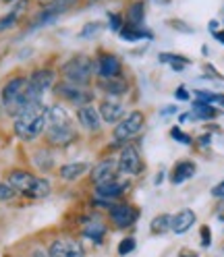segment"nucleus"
Wrapping results in <instances>:
<instances>
[{
    "label": "nucleus",
    "mask_w": 224,
    "mask_h": 257,
    "mask_svg": "<svg viewBox=\"0 0 224 257\" xmlns=\"http://www.w3.org/2000/svg\"><path fill=\"white\" fill-rule=\"evenodd\" d=\"M164 181V172H158V176H156V185H160Z\"/></svg>",
    "instance_id": "obj_39"
},
{
    "label": "nucleus",
    "mask_w": 224,
    "mask_h": 257,
    "mask_svg": "<svg viewBox=\"0 0 224 257\" xmlns=\"http://www.w3.org/2000/svg\"><path fill=\"white\" fill-rule=\"evenodd\" d=\"M158 58L162 60V62H170V67H172L174 71H183L185 64H189V58L179 56V54H160Z\"/></svg>",
    "instance_id": "obj_27"
},
{
    "label": "nucleus",
    "mask_w": 224,
    "mask_h": 257,
    "mask_svg": "<svg viewBox=\"0 0 224 257\" xmlns=\"http://www.w3.org/2000/svg\"><path fill=\"white\" fill-rule=\"evenodd\" d=\"M170 135H172L174 139H177V141L185 143V146H191V137H189L187 133H183L179 126H172V128H170Z\"/></svg>",
    "instance_id": "obj_30"
},
{
    "label": "nucleus",
    "mask_w": 224,
    "mask_h": 257,
    "mask_svg": "<svg viewBox=\"0 0 224 257\" xmlns=\"http://www.w3.org/2000/svg\"><path fill=\"white\" fill-rule=\"evenodd\" d=\"M93 69H95V64L89 56H83V54H79V56H73L69 58L65 64H62V77H65V81L73 83V85H87L91 81V75H93Z\"/></svg>",
    "instance_id": "obj_5"
},
{
    "label": "nucleus",
    "mask_w": 224,
    "mask_h": 257,
    "mask_svg": "<svg viewBox=\"0 0 224 257\" xmlns=\"http://www.w3.org/2000/svg\"><path fill=\"white\" fill-rule=\"evenodd\" d=\"M214 38H216L220 44H224V29H222V31H214Z\"/></svg>",
    "instance_id": "obj_37"
},
{
    "label": "nucleus",
    "mask_w": 224,
    "mask_h": 257,
    "mask_svg": "<svg viewBox=\"0 0 224 257\" xmlns=\"http://www.w3.org/2000/svg\"><path fill=\"white\" fill-rule=\"evenodd\" d=\"M137 210L133 205H127V203H123V205H112L110 207V218H112V222L117 224L119 228H125V226H131V224L137 220Z\"/></svg>",
    "instance_id": "obj_12"
},
{
    "label": "nucleus",
    "mask_w": 224,
    "mask_h": 257,
    "mask_svg": "<svg viewBox=\"0 0 224 257\" xmlns=\"http://www.w3.org/2000/svg\"><path fill=\"white\" fill-rule=\"evenodd\" d=\"M54 85V73L50 69H40L27 77V95L29 102H42V95Z\"/></svg>",
    "instance_id": "obj_6"
},
{
    "label": "nucleus",
    "mask_w": 224,
    "mask_h": 257,
    "mask_svg": "<svg viewBox=\"0 0 224 257\" xmlns=\"http://www.w3.org/2000/svg\"><path fill=\"white\" fill-rule=\"evenodd\" d=\"M98 75L102 77V79H106V77H119L121 75V62H119V58L117 56H112V54H102L100 58H98Z\"/></svg>",
    "instance_id": "obj_18"
},
{
    "label": "nucleus",
    "mask_w": 224,
    "mask_h": 257,
    "mask_svg": "<svg viewBox=\"0 0 224 257\" xmlns=\"http://www.w3.org/2000/svg\"><path fill=\"white\" fill-rule=\"evenodd\" d=\"M46 139L50 146H69L77 139V131L69 112L62 106L48 108V120H46Z\"/></svg>",
    "instance_id": "obj_2"
},
{
    "label": "nucleus",
    "mask_w": 224,
    "mask_h": 257,
    "mask_svg": "<svg viewBox=\"0 0 224 257\" xmlns=\"http://www.w3.org/2000/svg\"><path fill=\"white\" fill-rule=\"evenodd\" d=\"M104 232H106V226L100 222V220H91L85 224V228H83V234L91 240H95V243H100V240L104 238Z\"/></svg>",
    "instance_id": "obj_23"
},
{
    "label": "nucleus",
    "mask_w": 224,
    "mask_h": 257,
    "mask_svg": "<svg viewBox=\"0 0 224 257\" xmlns=\"http://www.w3.org/2000/svg\"><path fill=\"white\" fill-rule=\"evenodd\" d=\"M17 195V191H15L9 183H0V201H9Z\"/></svg>",
    "instance_id": "obj_29"
},
{
    "label": "nucleus",
    "mask_w": 224,
    "mask_h": 257,
    "mask_svg": "<svg viewBox=\"0 0 224 257\" xmlns=\"http://www.w3.org/2000/svg\"><path fill=\"white\" fill-rule=\"evenodd\" d=\"M207 143H210V135H203L201 137V146H207Z\"/></svg>",
    "instance_id": "obj_40"
},
{
    "label": "nucleus",
    "mask_w": 224,
    "mask_h": 257,
    "mask_svg": "<svg viewBox=\"0 0 224 257\" xmlns=\"http://www.w3.org/2000/svg\"><path fill=\"white\" fill-rule=\"evenodd\" d=\"M98 87L108 95H125L127 91H129V83H127L121 75L119 77H106V79L100 77Z\"/></svg>",
    "instance_id": "obj_15"
},
{
    "label": "nucleus",
    "mask_w": 224,
    "mask_h": 257,
    "mask_svg": "<svg viewBox=\"0 0 224 257\" xmlns=\"http://www.w3.org/2000/svg\"><path fill=\"white\" fill-rule=\"evenodd\" d=\"M135 249V238L133 236H127V238H123L121 240V245H119V255H129L131 251Z\"/></svg>",
    "instance_id": "obj_28"
},
{
    "label": "nucleus",
    "mask_w": 224,
    "mask_h": 257,
    "mask_svg": "<svg viewBox=\"0 0 224 257\" xmlns=\"http://www.w3.org/2000/svg\"><path fill=\"white\" fill-rule=\"evenodd\" d=\"M218 114V110L216 108H212L210 104H205V102H195L193 104V110H191V118H203V120H207V118H214Z\"/></svg>",
    "instance_id": "obj_24"
},
{
    "label": "nucleus",
    "mask_w": 224,
    "mask_h": 257,
    "mask_svg": "<svg viewBox=\"0 0 224 257\" xmlns=\"http://www.w3.org/2000/svg\"><path fill=\"white\" fill-rule=\"evenodd\" d=\"M87 164L85 162H73V164H65L60 168V179L62 181H77L79 176H83L87 172Z\"/></svg>",
    "instance_id": "obj_20"
},
{
    "label": "nucleus",
    "mask_w": 224,
    "mask_h": 257,
    "mask_svg": "<svg viewBox=\"0 0 224 257\" xmlns=\"http://www.w3.org/2000/svg\"><path fill=\"white\" fill-rule=\"evenodd\" d=\"M212 195H214V197H218V199H222V197H224V181H222V183H218V185L212 189Z\"/></svg>",
    "instance_id": "obj_34"
},
{
    "label": "nucleus",
    "mask_w": 224,
    "mask_h": 257,
    "mask_svg": "<svg viewBox=\"0 0 224 257\" xmlns=\"http://www.w3.org/2000/svg\"><path fill=\"white\" fill-rule=\"evenodd\" d=\"M54 89H56V93L60 95V98H65L67 102H71V104H75V106H85V104H89V100H91V93H89V91H85L81 85H73V83H69V81L58 83Z\"/></svg>",
    "instance_id": "obj_10"
},
{
    "label": "nucleus",
    "mask_w": 224,
    "mask_h": 257,
    "mask_svg": "<svg viewBox=\"0 0 224 257\" xmlns=\"http://www.w3.org/2000/svg\"><path fill=\"white\" fill-rule=\"evenodd\" d=\"M42 3H52V0H42Z\"/></svg>",
    "instance_id": "obj_42"
},
{
    "label": "nucleus",
    "mask_w": 224,
    "mask_h": 257,
    "mask_svg": "<svg viewBox=\"0 0 224 257\" xmlns=\"http://www.w3.org/2000/svg\"><path fill=\"white\" fill-rule=\"evenodd\" d=\"M77 120L83 128L87 131H100L102 126V116L98 108H93L91 104H85V106H79L77 108Z\"/></svg>",
    "instance_id": "obj_11"
},
{
    "label": "nucleus",
    "mask_w": 224,
    "mask_h": 257,
    "mask_svg": "<svg viewBox=\"0 0 224 257\" xmlns=\"http://www.w3.org/2000/svg\"><path fill=\"white\" fill-rule=\"evenodd\" d=\"M174 98H177V100H189V93H187V89L185 87H179L177 91H174Z\"/></svg>",
    "instance_id": "obj_35"
},
{
    "label": "nucleus",
    "mask_w": 224,
    "mask_h": 257,
    "mask_svg": "<svg viewBox=\"0 0 224 257\" xmlns=\"http://www.w3.org/2000/svg\"><path fill=\"white\" fill-rule=\"evenodd\" d=\"M0 110H3V100H0Z\"/></svg>",
    "instance_id": "obj_44"
},
{
    "label": "nucleus",
    "mask_w": 224,
    "mask_h": 257,
    "mask_svg": "<svg viewBox=\"0 0 224 257\" xmlns=\"http://www.w3.org/2000/svg\"><path fill=\"white\" fill-rule=\"evenodd\" d=\"M121 38L125 40V42H139V40H143V38H150V34L148 31H143L141 27H129V25H125L121 31Z\"/></svg>",
    "instance_id": "obj_25"
},
{
    "label": "nucleus",
    "mask_w": 224,
    "mask_h": 257,
    "mask_svg": "<svg viewBox=\"0 0 224 257\" xmlns=\"http://www.w3.org/2000/svg\"><path fill=\"white\" fill-rule=\"evenodd\" d=\"M98 112H100V116H102L104 122L112 124V122H119V120L123 118L125 108H123V104L117 102V100H104V102L100 104Z\"/></svg>",
    "instance_id": "obj_14"
},
{
    "label": "nucleus",
    "mask_w": 224,
    "mask_h": 257,
    "mask_svg": "<svg viewBox=\"0 0 224 257\" xmlns=\"http://www.w3.org/2000/svg\"><path fill=\"white\" fill-rule=\"evenodd\" d=\"M125 189H127V183H125V181L112 179V181H108V183L98 185V189H95V197L102 199V201H112V199L121 197L123 193H125Z\"/></svg>",
    "instance_id": "obj_13"
},
{
    "label": "nucleus",
    "mask_w": 224,
    "mask_h": 257,
    "mask_svg": "<svg viewBox=\"0 0 224 257\" xmlns=\"http://www.w3.org/2000/svg\"><path fill=\"white\" fill-rule=\"evenodd\" d=\"M115 172H117V162L112 160H102L100 164H95L93 170H91V181L95 185H102V183H108L115 179Z\"/></svg>",
    "instance_id": "obj_16"
},
{
    "label": "nucleus",
    "mask_w": 224,
    "mask_h": 257,
    "mask_svg": "<svg viewBox=\"0 0 224 257\" xmlns=\"http://www.w3.org/2000/svg\"><path fill=\"white\" fill-rule=\"evenodd\" d=\"M95 31H100V23H87V27L81 31V36L85 38V36H91V34H95Z\"/></svg>",
    "instance_id": "obj_33"
},
{
    "label": "nucleus",
    "mask_w": 224,
    "mask_h": 257,
    "mask_svg": "<svg viewBox=\"0 0 224 257\" xmlns=\"http://www.w3.org/2000/svg\"><path fill=\"white\" fill-rule=\"evenodd\" d=\"M27 7V0H21V3L15 7L11 13H7L3 19H0V31H7V29H11L15 23H17V19H19V15L23 13V9Z\"/></svg>",
    "instance_id": "obj_22"
},
{
    "label": "nucleus",
    "mask_w": 224,
    "mask_h": 257,
    "mask_svg": "<svg viewBox=\"0 0 224 257\" xmlns=\"http://www.w3.org/2000/svg\"><path fill=\"white\" fill-rule=\"evenodd\" d=\"M143 19H146V5L133 3L127 11V23H129V27H141Z\"/></svg>",
    "instance_id": "obj_21"
},
{
    "label": "nucleus",
    "mask_w": 224,
    "mask_h": 257,
    "mask_svg": "<svg viewBox=\"0 0 224 257\" xmlns=\"http://www.w3.org/2000/svg\"><path fill=\"white\" fill-rule=\"evenodd\" d=\"M210 243H212V234H210V228H207V226H203V228H201V245H203V247H210Z\"/></svg>",
    "instance_id": "obj_32"
},
{
    "label": "nucleus",
    "mask_w": 224,
    "mask_h": 257,
    "mask_svg": "<svg viewBox=\"0 0 224 257\" xmlns=\"http://www.w3.org/2000/svg\"><path fill=\"white\" fill-rule=\"evenodd\" d=\"M193 224H195V212L193 210H181L179 214H174L170 218V230L177 232V234H183L193 226Z\"/></svg>",
    "instance_id": "obj_17"
},
{
    "label": "nucleus",
    "mask_w": 224,
    "mask_h": 257,
    "mask_svg": "<svg viewBox=\"0 0 224 257\" xmlns=\"http://www.w3.org/2000/svg\"><path fill=\"white\" fill-rule=\"evenodd\" d=\"M3 3H13V0H3Z\"/></svg>",
    "instance_id": "obj_43"
},
{
    "label": "nucleus",
    "mask_w": 224,
    "mask_h": 257,
    "mask_svg": "<svg viewBox=\"0 0 224 257\" xmlns=\"http://www.w3.org/2000/svg\"><path fill=\"white\" fill-rule=\"evenodd\" d=\"M143 168L141 164V158H139V152L135 146H127L123 148L121 156H119V162H117V170L125 176H135L139 174Z\"/></svg>",
    "instance_id": "obj_8"
},
{
    "label": "nucleus",
    "mask_w": 224,
    "mask_h": 257,
    "mask_svg": "<svg viewBox=\"0 0 224 257\" xmlns=\"http://www.w3.org/2000/svg\"><path fill=\"white\" fill-rule=\"evenodd\" d=\"M7 183L17 193H21L25 197H31V199H42L50 195V183L44 176H36L25 170H13L9 174Z\"/></svg>",
    "instance_id": "obj_3"
},
{
    "label": "nucleus",
    "mask_w": 224,
    "mask_h": 257,
    "mask_svg": "<svg viewBox=\"0 0 224 257\" xmlns=\"http://www.w3.org/2000/svg\"><path fill=\"white\" fill-rule=\"evenodd\" d=\"M181 257H197L195 253H185V255H181Z\"/></svg>",
    "instance_id": "obj_41"
},
{
    "label": "nucleus",
    "mask_w": 224,
    "mask_h": 257,
    "mask_svg": "<svg viewBox=\"0 0 224 257\" xmlns=\"http://www.w3.org/2000/svg\"><path fill=\"white\" fill-rule=\"evenodd\" d=\"M143 122H146V116H143V112H139V110L129 112V114L123 116V118L119 120V124L115 126V139H119V141L131 139L133 135H137L141 128H143Z\"/></svg>",
    "instance_id": "obj_7"
},
{
    "label": "nucleus",
    "mask_w": 224,
    "mask_h": 257,
    "mask_svg": "<svg viewBox=\"0 0 224 257\" xmlns=\"http://www.w3.org/2000/svg\"><path fill=\"white\" fill-rule=\"evenodd\" d=\"M31 257H50V255L44 253V251H34V253H31Z\"/></svg>",
    "instance_id": "obj_38"
},
{
    "label": "nucleus",
    "mask_w": 224,
    "mask_h": 257,
    "mask_svg": "<svg viewBox=\"0 0 224 257\" xmlns=\"http://www.w3.org/2000/svg\"><path fill=\"white\" fill-rule=\"evenodd\" d=\"M0 100H3V108L11 116H17L21 110H25L31 102L27 95V77H13L0 89Z\"/></svg>",
    "instance_id": "obj_4"
},
{
    "label": "nucleus",
    "mask_w": 224,
    "mask_h": 257,
    "mask_svg": "<svg viewBox=\"0 0 224 257\" xmlns=\"http://www.w3.org/2000/svg\"><path fill=\"white\" fill-rule=\"evenodd\" d=\"M48 120V108L42 102L29 104L15 116V135L23 141H34L46 131Z\"/></svg>",
    "instance_id": "obj_1"
},
{
    "label": "nucleus",
    "mask_w": 224,
    "mask_h": 257,
    "mask_svg": "<svg viewBox=\"0 0 224 257\" xmlns=\"http://www.w3.org/2000/svg\"><path fill=\"white\" fill-rule=\"evenodd\" d=\"M108 19H110V29L112 31H121L123 29V17H121V15L112 13V15H108Z\"/></svg>",
    "instance_id": "obj_31"
},
{
    "label": "nucleus",
    "mask_w": 224,
    "mask_h": 257,
    "mask_svg": "<svg viewBox=\"0 0 224 257\" xmlns=\"http://www.w3.org/2000/svg\"><path fill=\"white\" fill-rule=\"evenodd\" d=\"M174 112H177V108H174V106H166L162 112H160V114H162V116H168V114H174Z\"/></svg>",
    "instance_id": "obj_36"
},
{
    "label": "nucleus",
    "mask_w": 224,
    "mask_h": 257,
    "mask_svg": "<svg viewBox=\"0 0 224 257\" xmlns=\"http://www.w3.org/2000/svg\"><path fill=\"white\" fill-rule=\"evenodd\" d=\"M193 174H195V164L193 162H179V164H174V168H172L170 181H172V185H181V183L189 181Z\"/></svg>",
    "instance_id": "obj_19"
},
{
    "label": "nucleus",
    "mask_w": 224,
    "mask_h": 257,
    "mask_svg": "<svg viewBox=\"0 0 224 257\" xmlns=\"http://www.w3.org/2000/svg\"><path fill=\"white\" fill-rule=\"evenodd\" d=\"M170 218L168 214H160L152 220V232L154 234H164L166 230H170Z\"/></svg>",
    "instance_id": "obj_26"
},
{
    "label": "nucleus",
    "mask_w": 224,
    "mask_h": 257,
    "mask_svg": "<svg viewBox=\"0 0 224 257\" xmlns=\"http://www.w3.org/2000/svg\"><path fill=\"white\" fill-rule=\"evenodd\" d=\"M50 257H85L83 245L75 238H56L48 247Z\"/></svg>",
    "instance_id": "obj_9"
}]
</instances>
